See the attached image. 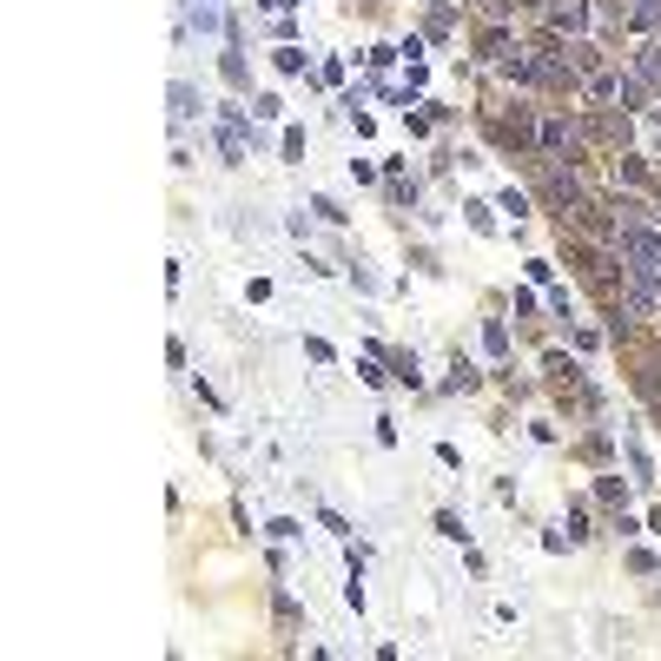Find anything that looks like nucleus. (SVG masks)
<instances>
[{
    "label": "nucleus",
    "mask_w": 661,
    "mask_h": 661,
    "mask_svg": "<svg viewBox=\"0 0 661 661\" xmlns=\"http://www.w3.org/2000/svg\"><path fill=\"white\" fill-rule=\"evenodd\" d=\"M629 258H636V271H642V278H655V285H661V238H655V232H642V225H636V232H629Z\"/></svg>",
    "instance_id": "1"
}]
</instances>
